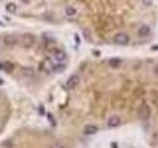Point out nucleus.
<instances>
[{"label": "nucleus", "instance_id": "nucleus-19", "mask_svg": "<svg viewBox=\"0 0 158 148\" xmlns=\"http://www.w3.org/2000/svg\"><path fill=\"white\" fill-rule=\"evenodd\" d=\"M112 147H113V148H117V145H116V143H112Z\"/></svg>", "mask_w": 158, "mask_h": 148}, {"label": "nucleus", "instance_id": "nucleus-7", "mask_svg": "<svg viewBox=\"0 0 158 148\" xmlns=\"http://www.w3.org/2000/svg\"><path fill=\"white\" fill-rule=\"evenodd\" d=\"M120 123H122V119L118 115H112L107 121V126L108 128H117L120 125Z\"/></svg>", "mask_w": 158, "mask_h": 148}, {"label": "nucleus", "instance_id": "nucleus-6", "mask_svg": "<svg viewBox=\"0 0 158 148\" xmlns=\"http://www.w3.org/2000/svg\"><path fill=\"white\" fill-rule=\"evenodd\" d=\"M79 83H80L79 76H78V75H72V76H69V78H68L66 85H67L68 89H71V90H72V89H74V87L78 86Z\"/></svg>", "mask_w": 158, "mask_h": 148}, {"label": "nucleus", "instance_id": "nucleus-20", "mask_svg": "<svg viewBox=\"0 0 158 148\" xmlns=\"http://www.w3.org/2000/svg\"><path fill=\"white\" fill-rule=\"evenodd\" d=\"M0 69H3V63H0Z\"/></svg>", "mask_w": 158, "mask_h": 148}, {"label": "nucleus", "instance_id": "nucleus-11", "mask_svg": "<svg viewBox=\"0 0 158 148\" xmlns=\"http://www.w3.org/2000/svg\"><path fill=\"white\" fill-rule=\"evenodd\" d=\"M14 68H15V66H14V63H11V62H4L3 63V70L5 73H12L14 72Z\"/></svg>", "mask_w": 158, "mask_h": 148}, {"label": "nucleus", "instance_id": "nucleus-10", "mask_svg": "<svg viewBox=\"0 0 158 148\" xmlns=\"http://www.w3.org/2000/svg\"><path fill=\"white\" fill-rule=\"evenodd\" d=\"M97 126L96 125H91V124H89V125H85L84 128V134L85 135H94L97 132Z\"/></svg>", "mask_w": 158, "mask_h": 148}, {"label": "nucleus", "instance_id": "nucleus-14", "mask_svg": "<svg viewBox=\"0 0 158 148\" xmlns=\"http://www.w3.org/2000/svg\"><path fill=\"white\" fill-rule=\"evenodd\" d=\"M22 73H23V75H26V76H33L34 70L31 67H23L22 68Z\"/></svg>", "mask_w": 158, "mask_h": 148}, {"label": "nucleus", "instance_id": "nucleus-1", "mask_svg": "<svg viewBox=\"0 0 158 148\" xmlns=\"http://www.w3.org/2000/svg\"><path fill=\"white\" fill-rule=\"evenodd\" d=\"M137 115L139 118L141 120H147L150 115H151V108H150V106L148 104H146V103H142L140 107L137 108Z\"/></svg>", "mask_w": 158, "mask_h": 148}, {"label": "nucleus", "instance_id": "nucleus-3", "mask_svg": "<svg viewBox=\"0 0 158 148\" xmlns=\"http://www.w3.org/2000/svg\"><path fill=\"white\" fill-rule=\"evenodd\" d=\"M34 41H36V38H34V35H32L31 33H26V34L22 35V44H23V46L31 47L34 44Z\"/></svg>", "mask_w": 158, "mask_h": 148}, {"label": "nucleus", "instance_id": "nucleus-12", "mask_svg": "<svg viewBox=\"0 0 158 148\" xmlns=\"http://www.w3.org/2000/svg\"><path fill=\"white\" fill-rule=\"evenodd\" d=\"M108 64H109V67H112V68H118L120 67V64H122V60L120 58H111V60L108 61Z\"/></svg>", "mask_w": 158, "mask_h": 148}, {"label": "nucleus", "instance_id": "nucleus-2", "mask_svg": "<svg viewBox=\"0 0 158 148\" xmlns=\"http://www.w3.org/2000/svg\"><path fill=\"white\" fill-rule=\"evenodd\" d=\"M113 40H114V43L118 44V45H128L130 41V38L127 33H117L114 35Z\"/></svg>", "mask_w": 158, "mask_h": 148}, {"label": "nucleus", "instance_id": "nucleus-5", "mask_svg": "<svg viewBox=\"0 0 158 148\" xmlns=\"http://www.w3.org/2000/svg\"><path fill=\"white\" fill-rule=\"evenodd\" d=\"M17 41H18V39H17V37L14 34H8V35H5V38H4V44L9 47L16 45Z\"/></svg>", "mask_w": 158, "mask_h": 148}, {"label": "nucleus", "instance_id": "nucleus-16", "mask_svg": "<svg viewBox=\"0 0 158 148\" xmlns=\"http://www.w3.org/2000/svg\"><path fill=\"white\" fill-rule=\"evenodd\" d=\"M49 148H63V146L61 145H58V143H55V145H51Z\"/></svg>", "mask_w": 158, "mask_h": 148}, {"label": "nucleus", "instance_id": "nucleus-15", "mask_svg": "<svg viewBox=\"0 0 158 148\" xmlns=\"http://www.w3.org/2000/svg\"><path fill=\"white\" fill-rule=\"evenodd\" d=\"M16 10H17V6H16L14 3H9V4L6 5V11H8V12H10V14H15Z\"/></svg>", "mask_w": 158, "mask_h": 148}, {"label": "nucleus", "instance_id": "nucleus-9", "mask_svg": "<svg viewBox=\"0 0 158 148\" xmlns=\"http://www.w3.org/2000/svg\"><path fill=\"white\" fill-rule=\"evenodd\" d=\"M137 34H139V37H148V35L151 34V29L148 26H141L139 28V31H137Z\"/></svg>", "mask_w": 158, "mask_h": 148}, {"label": "nucleus", "instance_id": "nucleus-18", "mask_svg": "<svg viewBox=\"0 0 158 148\" xmlns=\"http://www.w3.org/2000/svg\"><path fill=\"white\" fill-rule=\"evenodd\" d=\"M142 4H145L146 6H150V5H151L152 3H151V1H142Z\"/></svg>", "mask_w": 158, "mask_h": 148}, {"label": "nucleus", "instance_id": "nucleus-4", "mask_svg": "<svg viewBox=\"0 0 158 148\" xmlns=\"http://www.w3.org/2000/svg\"><path fill=\"white\" fill-rule=\"evenodd\" d=\"M54 63H52V61L50 60V58H45V60L42 62V64H40V69L44 70L45 73H50L54 70Z\"/></svg>", "mask_w": 158, "mask_h": 148}, {"label": "nucleus", "instance_id": "nucleus-8", "mask_svg": "<svg viewBox=\"0 0 158 148\" xmlns=\"http://www.w3.org/2000/svg\"><path fill=\"white\" fill-rule=\"evenodd\" d=\"M54 58L57 62H63L66 60V52L62 50H55L54 51Z\"/></svg>", "mask_w": 158, "mask_h": 148}, {"label": "nucleus", "instance_id": "nucleus-21", "mask_svg": "<svg viewBox=\"0 0 158 148\" xmlns=\"http://www.w3.org/2000/svg\"><path fill=\"white\" fill-rule=\"evenodd\" d=\"M3 84V80H0V85H1Z\"/></svg>", "mask_w": 158, "mask_h": 148}, {"label": "nucleus", "instance_id": "nucleus-17", "mask_svg": "<svg viewBox=\"0 0 158 148\" xmlns=\"http://www.w3.org/2000/svg\"><path fill=\"white\" fill-rule=\"evenodd\" d=\"M153 73H155L156 75H158V63L153 67Z\"/></svg>", "mask_w": 158, "mask_h": 148}, {"label": "nucleus", "instance_id": "nucleus-13", "mask_svg": "<svg viewBox=\"0 0 158 148\" xmlns=\"http://www.w3.org/2000/svg\"><path fill=\"white\" fill-rule=\"evenodd\" d=\"M65 14L68 17H72V16H74L75 14H77V10H75V8H73V6H68L65 10Z\"/></svg>", "mask_w": 158, "mask_h": 148}]
</instances>
